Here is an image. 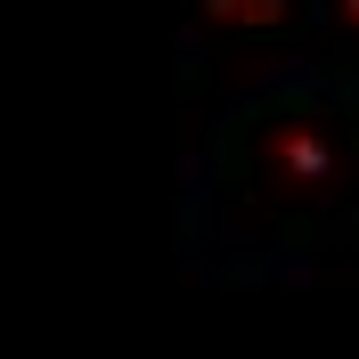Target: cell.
Masks as SVG:
<instances>
[{"instance_id": "obj_1", "label": "cell", "mask_w": 359, "mask_h": 359, "mask_svg": "<svg viewBox=\"0 0 359 359\" xmlns=\"http://www.w3.org/2000/svg\"><path fill=\"white\" fill-rule=\"evenodd\" d=\"M204 17H221V25H286V0H204Z\"/></svg>"}]
</instances>
